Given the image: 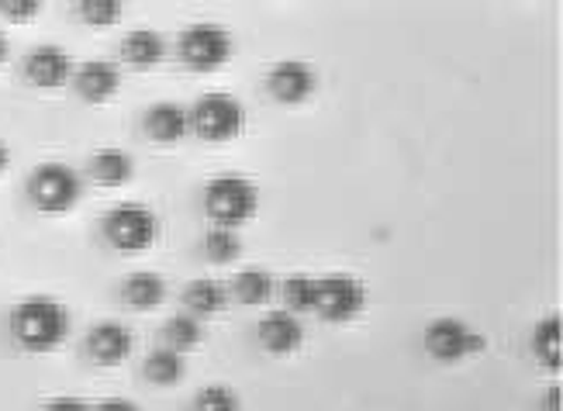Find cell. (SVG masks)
Masks as SVG:
<instances>
[{
    "mask_svg": "<svg viewBox=\"0 0 563 411\" xmlns=\"http://www.w3.org/2000/svg\"><path fill=\"white\" fill-rule=\"evenodd\" d=\"M11 335L29 353H53L69 335V311L56 298H24L11 308Z\"/></svg>",
    "mask_w": 563,
    "mask_h": 411,
    "instance_id": "1",
    "label": "cell"
},
{
    "mask_svg": "<svg viewBox=\"0 0 563 411\" xmlns=\"http://www.w3.org/2000/svg\"><path fill=\"white\" fill-rule=\"evenodd\" d=\"M260 208V190L250 177L222 174L205 187V211L214 229H239L246 225Z\"/></svg>",
    "mask_w": 563,
    "mask_h": 411,
    "instance_id": "2",
    "label": "cell"
},
{
    "mask_svg": "<svg viewBox=\"0 0 563 411\" xmlns=\"http://www.w3.org/2000/svg\"><path fill=\"white\" fill-rule=\"evenodd\" d=\"M29 198L42 214H66L84 198V180L69 163H42L29 180Z\"/></svg>",
    "mask_w": 563,
    "mask_h": 411,
    "instance_id": "3",
    "label": "cell"
},
{
    "mask_svg": "<svg viewBox=\"0 0 563 411\" xmlns=\"http://www.w3.org/2000/svg\"><path fill=\"white\" fill-rule=\"evenodd\" d=\"M104 235L118 253H145L159 238V218L145 204H118L104 218Z\"/></svg>",
    "mask_w": 563,
    "mask_h": 411,
    "instance_id": "4",
    "label": "cell"
},
{
    "mask_svg": "<svg viewBox=\"0 0 563 411\" xmlns=\"http://www.w3.org/2000/svg\"><path fill=\"white\" fill-rule=\"evenodd\" d=\"M190 129L208 142H232L246 129V108L232 93H208L194 104Z\"/></svg>",
    "mask_w": 563,
    "mask_h": 411,
    "instance_id": "5",
    "label": "cell"
},
{
    "mask_svg": "<svg viewBox=\"0 0 563 411\" xmlns=\"http://www.w3.org/2000/svg\"><path fill=\"white\" fill-rule=\"evenodd\" d=\"M235 53L232 35L229 29L214 21H201V24H190V29L180 35V59L198 69V73H211V69H222Z\"/></svg>",
    "mask_w": 563,
    "mask_h": 411,
    "instance_id": "6",
    "label": "cell"
},
{
    "mask_svg": "<svg viewBox=\"0 0 563 411\" xmlns=\"http://www.w3.org/2000/svg\"><path fill=\"white\" fill-rule=\"evenodd\" d=\"M363 308H366V287L360 277H350V274L318 277L314 311L322 314L325 322H353L363 314Z\"/></svg>",
    "mask_w": 563,
    "mask_h": 411,
    "instance_id": "7",
    "label": "cell"
},
{
    "mask_svg": "<svg viewBox=\"0 0 563 411\" xmlns=\"http://www.w3.org/2000/svg\"><path fill=\"white\" fill-rule=\"evenodd\" d=\"M481 349H484V335L474 332L467 322L446 314V319H435L426 325V353L439 363H460L463 356Z\"/></svg>",
    "mask_w": 563,
    "mask_h": 411,
    "instance_id": "8",
    "label": "cell"
},
{
    "mask_svg": "<svg viewBox=\"0 0 563 411\" xmlns=\"http://www.w3.org/2000/svg\"><path fill=\"white\" fill-rule=\"evenodd\" d=\"M271 93L277 97L280 104H305L308 97L314 93L318 87V77L314 69L301 59H284L271 69V80H266Z\"/></svg>",
    "mask_w": 563,
    "mask_h": 411,
    "instance_id": "9",
    "label": "cell"
},
{
    "mask_svg": "<svg viewBox=\"0 0 563 411\" xmlns=\"http://www.w3.org/2000/svg\"><path fill=\"white\" fill-rule=\"evenodd\" d=\"M132 349H135V335L121 322H97L87 335V353L101 367H118V363H125L132 356Z\"/></svg>",
    "mask_w": 563,
    "mask_h": 411,
    "instance_id": "10",
    "label": "cell"
},
{
    "mask_svg": "<svg viewBox=\"0 0 563 411\" xmlns=\"http://www.w3.org/2000/svg\"><path fill=\"white\" fill-rule=\"evenodd\" d=\"M24 73H29V80L35 87L56 90L73 80V59L59 45H38L29 53V59H24Z\"/></svg>",
    "mask_w": 563,
    "mask_h": 411,
    "instance_id": "11",
    "label": "cell"
},
{
    "mask_svg": "<svg viewBox=\"0 0 563 411\" xmlns=\"http://www.w3.org/2000/svg\"><path fill=\"white\" fill-rule=\"evenodd\" d=\"M256 335H260V343H263L266 353L287 356L294 349H301L305 325H301V319L294 311H271V314H263V319H260Z\"/></svg>",
    "mask_w": 563,
    "mask_h": 411,
    "instance_id": "12",
    "label": "cell"
},
{
    "mask_svg": "<svg viewBox=\"0 0 563 411\" xmlns=\"http://www.w3.org/2000/svg\"><path fill=\"white\" fill-rule=\"evenodd\" d=\"M73 84H77V93L87 104H108L121 90V69L104 59H90L73 73Z\"/></svg>",
    "mask_w": 563,
    "mask_h": 411,
    "instance_id": "13",
    "label": "cell"
},
{
    "mask_svg": "<svg viewBox=\"0 0 563 411\" xmlns=\"http://www.w3.org/2000/svg\"><path fill=\"white\" fill-rule=\"evenodd\" d=\"M145 132L163 145H174L190 132V111L177 101H159L145 111Z\"/></svg>",
    "mask_w": 563,
    "mask_h": 411,
    "instance_id": "14",
    "label": "cell"
},
{
    "mask_svg": "<svg viewBox=\"0 0 563 411\" xmlns=\"http://www.w3.org/2000/svg\"><path fill=\"white\" fill-rule=\"evenodd\" d=\"M121 56H125L135 69H153L166 56V42L153 29H135L132 35H125V42H121Z\"/></svg>",
    "mask_w": 563,
    "mask_h": 411,
    "instance_id": "15",
    "label": "cell"
},
{
    "mask_svg": "<svg viewBox=\"0 0 563 411\" xmlns=\"http://www.w3.org/2000/svg\"><path fill=\"white\" fill-rule=\"evenodd\" d=\"M532 353L547 370H560V363H563V322H560V314H547V319L532 329Z\"/></svg>",
    "mask_w": 563,
    "mask_h": 411,
    "instance_id": "16",
    "label": "cell"
},
{
    "mask_svg": "<svg viewBox=\"0 0 563 411\" xmlns=\"http://www.w3.org/2000/svg\"><path fill=\"white\" fill-rule=\"evenodd\" d=\"M184 301L190 308L194 319H208V314H218V311H225L229 304V290L211 280V277H201V280H190L187 290H184Z\"/></svg>",
    "mask_w": 563,
    "mask_h": 411,
    "instance_id": "17",
    "label": "cell"
},
{
    "mask_svg": "<svg viewBox=\"0 0 563 411\" xmlns=\"http://www.w3.org/2000/svg\"><path fill=\"white\" fill-rule=\"evenodd\" d=\"M121 295H125V301L139 311H153L166 301V280L153 270H139L125 280V287H121Z\"/></svg>",
    "mask_w": 563,
    "mask_h": 411,
    "instance_id": "18",
    "label": "cell"
},
{
    "mask_svg": "<svg viewBox=\"0 0 563 411\" xmlns=\"http://www.w3.org/2000/svg\"><path fill=\"white\" fill-rule=\"evenodd\" d=\"M90 174L101 187H125L135 177V159L121 149H104V153L93 156Z\"/></svg>",
    "mask_w": 563,
    "mask_h": 411,
    "instance_id": "19",
    "label": "cell"
},
{
    "mask_svg": "<svg viewBox=\"0 0 563 411\" xmlns=\"http://www.w3.org/2000/svg\"><path fill=\"white\" fill-rule=\"evenodd\" d=\"M184 374H187V359L177 349L159 346V349H153L150 356H145V377H150L153 384H159V387L180 384Z\"/></svg>",
    "mask_w": 563,
    "mask_h": 411,
    "instance_id": "20",
    "label": "cell"
},
{
    "mask_svg": "<svg viewBox=\"0 0 563 411\" xmlns=\"http://www.w3.org/2000/svg\"><path fill=\"white\" fill-rule=\"evenodd\" d=\"M163 335H166V349H177L180 356H187L201 346L205 329H201V319H194L187 311V314H174V319L166 322Z\"/></svg>",
    "mask_w": 563,
    "mask_h": 411,
    "instance_id": "21",
    "label": "cell"
},
{
    "mask_svg": "<svg viewBox=\"0 0 563 411\" xmlns=\"http://www.w3.org/2000/svg\"><path fill=\"white\" fill-rule=\"evenodd\" d=\"M232 290L246 308H260V304H266L274 298V277L266 270H260V266H250V270H242L235 277Z\"/></svg>",
    "mask_w": 563,
    "mask_h": 411,
    "instance_id": "22",
    "label": "cell"
},
{
    "mask_svg": "<svg viewBox=\"0 0 563 411\" xmlns=\"http://www.w3.org/2000/svg\"><path fill=\"white\" fill-rule=\"evenodd\" d=\"M284 298H287V311L305 314L314 311V298H318V277L308 274H294L284 280Z\"/></svg>",
    "mask_w": 563,
    "mask_h": 411,
    "instance_id": "23",
    "label": "cell"
},
{
    "mask_svg": "<svg viewBox=\"0 0 563 411\" xmlns=\"http://www.w3.org/2000/svg\"><path fill=\"white\" fill-rule=\"evenodd\" d=\"M205 253L211 263L225 266V263H235L242 256V238L235 229H211L208 238H205Z\"/></svg>",
    "mask_w": 563,
    "mask_h": 411,
    "instance_id": "24",
    "label": "cell"
},
{
    "mask_svg": "<svg viewBox=\"0 0 563 411\" xmlns=\"http://www.w3.org/2000/svg\"><path fill=\"white\" fill-rule=\"evenodd\" d=\"M194 411H242V401L232 387L225 384H208L194 398Z\"/></svg>",
    "mask_w": 563,
    "mask_h": 411,
    "instance_id": "25",
    "label": "cell"
},
{
    "mask_svg": "<svg viewBox=\"0 0 563 411\" xmlns=\"http://www.w3.org/2000/svg\"><path fill=\"white\" fill-rule=\"evenodd\" d=\"M77 14L87 24H93V29H108V24H114L121 14H125V4H121V0H80Z\"/></svg>",
    "mask_w": 563,
    "mask_h": 411,
    "instance_id": "26",
    "label": "cell"
},
{
    "mask_svg": "<svg viewBox=\"0 0 563 411\" xmlns=\"http://www.w3.org/2000/svg\"><path fill=\"white\" fill-rule=\"evenodd\" d=\"M38 0H0V14L11 21H32L38 14Z\"/></svg>",
    "mask_w": 563,
    "mask_h": 411,
    "instance_id": "27",
    "label": "cell"
},
{
    "mask_svg": "<svg viewBox=\"0 0 563 411\" xmlns=\"http://www.w3.org/2000/svg\"><path fill=\"white\" fill-rule=\"evenodd\" d=\"M42 411H93V408L80 398H56V401H48Z\"/></svg>",
    "mask_w": 563,
    "mask_h": 411,
    "instance_id": "28",
    "label": "cell"
},
{
    "mask_svg": "<svg viewBox=\"0 0 563 411\" xmlns=\"http://www.w3.org/2000/svg\"><path fill=\"white\" fill-rule=\"evenodd\" d=\"M93 411H142L135 401H125V398H108V401H101Z\"/></svg>",
    "mask_w": 563,
    "mask_h": 411,
    "instance_id": "29",
    "label": "cell"
},
{
    "mask_svg": "<svg viewBox=\"0 0 563 411\" xmlns=\"http://www.w3.org/2000/svg\"><path fill=\"white\" fill-rule=\"evenodd\" d=\"M543 398H547V401H543V408H547V411H560V384H553Z\"/></svg>",
    "mask_w": 563,
    "mask_h": 411,
    "instance_id": "30",
    "label": "cell"
},
{
    "mask_svg": "<svg viewBox=\"0 0 563 411\" xmlns=\"http://www.w3.org/2000/svg\"><path fill=\"white\" fill-rule=\"evenodd\" d=\"M8 166H11V149H8V142L0 138V177L8 174Z\"/></svg>",
    "mask_w": 563,
    "mask_h": 411,
    "instance_id": "31",
    "label": "cell"
},
{
    "mask_svg": "<svg viewBox=\"0 0 563 411\" xmlns=\"http://www.w3.org/2000/svg\"><path fill=\"white\" fill-rule=\"evenodd\" d=\"M8 56H11V45H8V35H4V32H0V66H4V63H8Z\"/></svg>",
    "mask_w": 563,
    "mask_h": 411,
    "instance_id": "32",
    "label": "cell"
}]
</instances>
